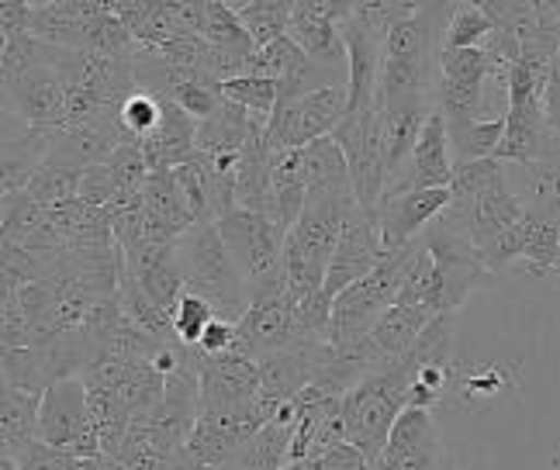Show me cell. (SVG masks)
Instances as JSON below:
<instances>
[{
  "label": "cell",
  "mask_w": 560,
  "mask_h": 470,
  "mask_svg": "<svg viewBox=\"0 0 560 470\" xmlns=\"http://www.w3.org/2000/svg\"><path fill=\"white\" fill-rule=\"evenodd\" d=\"M416 380V367L408 356L387 363L377 374L363 377L357 388L342 395V422H347V443L368 457L371 470H381L387 439L395 422L408 409V388Z\"/></svg>",
  "instance_id": "6da1fadb"
},
{
  "label": "cell",
  "mask_w": 560,
  "mask_h": 470,
  "mask_svg": "<svg viewBox=\"0 0 560 470\" xmlns=\"http://www.w3.org/2000/svg\"><path fill=\"white\" fill-rule=\"evenodd\" d=\"M360 204L339 198H308L298 225L288 232L284 249V284L294 305H305L326 287V273L332 263V252L339 246L342 225Z\"/></svg>",
  "instance_id": "7a4b0ae2"
},
{
  "label": "cell",
  "mask_w": 560,
  "mask_h": 470,
  "mask_svg": "<svg viewBox=\"0 0 560 470\" xmlns=\"http://www.w3.org/2000/svg\"><path fill=\"white\" fill-rule=\"evenodd\" d=\"M180 270L187 281V294H198L214 308L225 322L240 326V318L249 312V291L240 267L219 232V222H198L180 235Z\"/></svg>",
  "instance_id": "3957f363"
},
{
  "label": "cell",
  "mask_w": 560,
  "mask_h": 470,
  "mask_svg": "<svg viewBox=\"0 0 560 470\" xmlns=\"http://www.w3.org/2000/svg\"><path fill=\"white\" fill-rule=\"evenodd\" d=\"M219 232L240 267L249 302L256 294H267L284 287V249H288V228L277 219L256 215V211L235 208L225 219H219Z\"/></svg>",
  "instance_id": "277c9868"
},
{
  "label": "cell",
  "mask_w": 560,
  "mask_h": 470,
  "mask_svg": "<svg viewBox=\"0 0 560 470\" xmlns=\"http://www.w3.org/2000/svg\"><path fill=\"white\" fill-rule=\"evenodd\" d=\"M401 252H384L381 263L371 277H363L353 287L342 291L332 302V318H329V346L342 350L353 346L360 339H368L374 326L384 318V312L398 305L401 291Z\"/></svg>",
  "instance_id": "5b68a950"
},
{
  "label": "cell",
  "mask_w": 560,
  "mask_h": 470,
  "mask_svg": "<svg viewBox=\"0 0 560 470\" xmlns=\"http://www.w3.org/2000/svg\"><path fill=\"white\" fill-rule=\"evenodd\" d=\"M422 246L429 249L436 263V277H433V312L436 315H457V308L470 297V291L485 281V267L478 246L470 243V235L450 222L446 215H440L433 225H429L422 235Z\"/></svg>",
  "instance_id": "8992f818"
},
{
  "label": "cell",
  "mask_w": 560,
  "mask_h": 470,
  "mask_svg": "<svg viewBox=\"0 0 560 470\" xmlns=\"http://www.w3.org/2000/svg\"><path fill=\"white\" fill-rule=\"evenodd\" d=\"M38 439L46 446L70 454L77 460L101 457V430L91 412L88 384L83 377L56 380L42 391V412H38Z\"/></svg>",
  "instance_id": "52a82bcc"
},
{
  "label": "cell",
  "mask_w": 560,
  "mask_h": 470,
  "mask_svg": "<svg viewBox=\"0 0 560 470\" xmlns=\"http://www.w3.org/2000/svg\"><path fill=\"white\" fill-rule=\"evenodd\" d=\"M4 111L25 128H35V132H46L52 139L70 128L67 87H62V77L52 67V46H46L42 59L25 77L4 83Z\"/></svg>",
  "instance_id": "ba28073f"
},
{
  "label": "cell",
  "mask_w": 560,
  "mask_h": 470,
  "mask_svg": "<svg viewBox=\"0 0 560 470\" xmlns=\"http://www.w3.org/2000/svg\"><path fill=\"white\" fill-rule=\"evenodd\" d=\"M339 142L342 156L350 163V177L357 190V204L363 211H374L381 204V195L387 187V169H384V118L377 108L357 111L342 118V125L332 132Z\"/></svg>",
  "instance_id": "9c48e42d"
},
{
  "label": "cell",
  "mask_w": 560,
  "mask_h": 470,
  "mask_svg": "<svg viewBox=\"0 0 560 470\" xmlns=\"http://www.w3.org/2000/svg\"><path fill=\"white\" fill-rule=\"evenodd\" d=\"M336 70H326L312 62L305 52L298 49V42L288 35L273 42L267 49H256L249 59H246V73L243 77H264V80H273L277 83V111H284L288 104L308 97L315 91H326V87H342L347 80L332 77Z\"/></svg>",
  "instance_id": "30bf717a"
},
{
  "label": "cell",
  "mask_w": 560,
  "mask_h": 470,
  "mask_svg": "<svg viewBox=\"0 0 560 470\" xmlns=\"http://www.w3.org/2000/svg\"><path fill=\"white\" fill-rule=\"evenodd\" d=\"M350 111V83L326 87L308 97L288 104L284 111H273L267 125L270 149H308L312 142L332 136Z\"/></svg>",
  "instance_id": "8fae6325"
},
{
  "label": "cell",
  "mask_w": 560,
  "mask_h": 470,
  "mask_svg": "<svg viewBox=\"0 0 560 470\" xmlns=\"http://www.w3.org/2000/svg\"><path fill=\"white\" fill-rule=\"evenodd\" d=\"M273 419H277V409L264 398H256L253 404H243V409H232V412H201L198 425H194V433L187 439V454L201 467H222Z\"/></svg>",
  "instance_id": "7c38bea8"
},
{
  "label": "cell",
  "mask_w": 560,
  "mask_h": 470,
  "mask_svg": "<svg viewBox=\"0 0 560 470\" xmlns=\"http://www.w3.org/2000/svg\"><path fill=\"white\" fill-rule=\"evenodd\" d=\"M294 343H308V336H305V329H301L298 305L291 302L288 284H284L277 291L253 297L249 312L240 318V326H235V346L232 350L260 360L267 353L288 350Z\"/></svg>",
  "instance_id": "4fadbf2b"
},
{
  "label": "cell",
  "mask_w": 560,
  "mask_h": 470,
  "mask_svg": "<svg viewBox=\"0 0 560 470\" xmlns=\"http://www.w3.org/2000/svg\"><path fill=\"white\" fill-rule=\"evenodd\" d=\"M353 14V0H294L288 35L312 62L350 77L347 42L339 25Z\"/></svg>",
  "instance_id": "5bb4252c"
},
{
  "label": "cell",
  "mask_w": 560,
  "mask_h": 470,
  "mask_svg": "<svg viewBox=\"0 0 560 470\" xmlns=\"http://www.w3.org/2000/svg\"><path fill=\"white\" fill-rule=\"evenodd\" d=\"M494 73L485 49H440L436 108L446 121L478 118L485 80Z\"/></svg>",
  "instance_id": "9a60e30c"
},
{
  "label": "cell",
  "mask_w": 560,
  "mask_h": 470,
  "mask_svg": "<svg viewBox=\"0 0 560 470\" xmlns=\"http://www.w3.org/2000/svg\"><path fill=\"white\" fill-rule=\"evenodd\" d=\"M198 374H201V412H232L253 404L260 398V363L246 353H201L198 350Z\"/></svg>",
  "instance_id": "2e32d148"
},
{
  "label": "cell",
  "mask_w": 560,
  "mask_h": 470,
  "mask_svg": "<svg viewBox=\"0 0 560 470\" xmlns=\"http://www.w3.org/2000/svg\"><path fill=\"white\" fill-rule=\"evenodd\" d=\"M485 273L505 270L512 260H526L533 273H560V228L553 222L526 215L520 225L502 232L499 239L478 249Z\"/></svg>",
  "instance_id": "e0dca14e"
},
{
  "label": "cell",
  "mask_w": 560,
  "mask_h": 470,
  "mask_svg": "<svg viewBox=\"0 0 560 470\" xmlns=\"http://www.w3.org/2000/svg\"><path fill=\"white\" fill-rule=\"evenodd\" d=\"M454 149H450V132H446V118L440 115V108L429 115L422 136L408 156L401 174L384 187L381 201L408 195V190H450L454 184ZM377 211V208H374Z\"/></svg>",
  "instance_id": "ac0fdd59"
},
{
  "label": "cell",
  "mask_w": 560,
  "mask_h": 470,
  "mask_svg": "<svg viewBox=\"0 0 560 470\" xmlns=\"http://www.w3.org/2000/svg\"><path fill=\"white\" fill-rule=\"evenodd\" d=\"M381 256H384V243H381V228H377L374 211L357 208L350 222L342 225L339 246L332 252L326 287H322L326 302H336L347 287H353L357 281H363V277H371L381 263Z\"/></svg>",
  "instance_id": "d6986e66"
},
{
  "label": "cell",
  "mask_w": 560,
  "mask_h": 470,
  "mask_svg": "<svg viewBox=\"0 0 560 470\" xmlns=\"http://www.w3.org/2000/svg\"><path fill=\"white\" fill-rule=\"evenodd\" d=\"M450 222H457L467 235L470 243L485 249L488 243L499 239L502 232H509L512 225H520L526 219V201L515 195L509 187V180H494L488 190L474 198H454L450 208L443 211Z\"/></svg>",
  "instance_id": "ffe728a7"
},
{
  "label": "cell",
  "mask_w": 560,
  "mask_h": 470,
  "mask_svg": "<svg viewBox=\"0 0 560 470\" xmlns=\"http://www.w3.org/2000/svg\"><path fill=\"white\" fill-rule=\"evenodd\" d=\"M381 470H457L454 457L443 446L433 412L405 409L395 422L392 439L381 460Z\"/></svg>",
  "instance_id": "44dd1931"
},
{
  "label": "cell",
  "mask_w": 560,
  "mask_h": 470,
  "mask_svg": "<svg viewBox=\"0 0 560 470\" xmlns=\"http://www.w3.org/2000/svg\"><path fill=\"white\" fill-rule=\"evenodd\" d=\"M450 201H454L450 190H408V195L381 201L374 219L381 228L384 252H395V249H405L408 243H416L450 208Z\"/></svg>",
  "instance_id": "7402d4cb"
},
{
  "label": "cell",
  "mask_w": 560,
  "mask_h": 470,
  "mask_svg": "<svg viewBox=\"0 0 560 470\" xmlns=\"http://www.w3.org/2000/svg\"><path fill=\"white\" fill-rule=\"evenodd\" d=\"M342 42H347V59H350V115L371 111L377 104V83L384 67V38L368 32L353 21V14L339 25Z\"/></svg>",
  "instance_id": "603a6c76"
},
{
  "label": "cell",
  "mask_w": 560,
  "mask_h": 470,
  "mask_svg": "<svg viewBox=\"0 0 560 470\" xmlns=\"http://www.w3.org/2000/svg\"><path fill=\"white\" fill-rule=\"evenodd\" d=\"M305 184H308V198L357 201L350 163L342 156V149L332 136L318 139L305 149Z\"/></svg>",
  "instance_id": "cb8c5ba5"
},
{
  "label": "cell",
  "mask_w": 560,
  "mask_h": 470,
  "mask_svg": "<svg viewBox=\"0 0 560 470\" xmlns=\"http://www.w3.org/2000/svg\"><path fill=\"white\" fill-rule=\"evenodd\" d=\"M433 318H436V312L425 308V305H392V308H387L384 318L374 326V332L368 336L384 367H387V363L401 360L408 350H412L416 339L429 329Z\"/></svg>",
  "instance_id": "d4e9b609"
},
{
  "label": "cell",
  "mask_w": 560,
  "mask_h": 470,
  "mask_svg": "<svg viewBox=\"0 0 560 470\" xmlns=\"http://www.w3.org/2000/svg\"><path fill=\"white\" fill-rule=\"evenodd\" d=\"M273 153V208L277 222L288 232L298 225L301 211L308 201V184H305V149H270Z\"/></svg>",
  "instance_id": "484cf974"
},
{
  "label": "cell",
  "mask_w": 560,
  "mask_h": 470,
  "mask_svg": "<svg viewBox=\"0 0 560 470\" xmlns=\"http://www.w3.org/2000/svg\"><path fill=\"white\" fill-rule=\"evenodd\" d=\"M201 38L208 42L211 49H219L240 77L246 73V59L256 52L249 32L243 28L240 14L232 11V4L225 0H205V25H201Z\"/></svg>",
  "instance_id": "4316f807"
},
{
  "label": "cell",
  "mask_w": 560,
  "mask_h": 470,
  "mask_svg": "<svg viewBox=\"0 0 560 470\" xmlns=\"http://www.w3.org/2000/svg\"><path fill=\"white\" fill-rule=\"evenodd\" d=\"M52 136L35 132V128L21 125V132L11 139L4 136V195H18L25 190L28 180L38 174V166L49 156Z\"/></svg>",
  "instance_id": "83f0119b"
},
{
  "label": "cell",
  "mask_w": 560,
  "mask_h": 470,
  "mask_svg": "<svg viewBox=\"0 0 560 470\" xmlns=\"http://www.w3.org/2000/svg\"><path fill=\"white\" fill-rule=\"evenodd\" d=\"M38 412L42 395L4 384V404H0V443H4V454H14L25 443L38 439Z\"/></svg>",
  "instance_id": "f1b7e54d"
},
{
  "label": "cell",
  "mask_w": 560,
  "mask_h": 470,
  "mask_svg": "<svg viewBox=\"0 0 560 470\" xmlns=\"http://www.w3.org/2000/svg\"><path fill=\"white\" fill-rule=\"evenodd\" d=\"M291 4L294 0H243V4H232V11L240 14L243 28L253 38V46L267 49V46H273V42L288 38Z\"/></svg>",
  "instance_id": "f546056e"
},
{
  "label": "cell",
  "mask_w": 560,
  "mask_h": 470,
  "mask_svg": "<svg viewBox=\"0 0 560 470\" xmlns=\"http://www.w3.org/2000/svg\"><path fill=\"white\" fill-rule=\"evenodd\" d=\"M80 184H83V174L67 163H56L46 156V163L38 166V174L28 180V195L46 208V211H62L80 201Z\"/></svg>",
  "instance_id": "4dcf8cb0"
},
{
  "label": "cell",
  "mask_w": 560,
  "mask_h": 470,
  "mask_svg": "<svg viewBox=\"0 0 560 470\" xmlns=\"http://www.w3.org/2000/svg\"><path fill=\"white\" fill-rule=\"evenodd\" d=\"M446 132H450V149H454L457 163L488 160V156L499 153V145L505 139V118H494V121H481V118L446 121Z\"/></svg>",
  "instance_id": "1f68e13d"
},
{
  "label": "cell",
  "mask_w": 560,
  "mask_h": 470,
  "mask_svg": "<svg viewBox=\"0 0 560 470\" xmlns=\"http://www.w3.org/2000/svg\"><path fill=\"white\" fill-rule=\"evenodd\" d=\"M491 32H494V25L485 14L481 0H470V4H450L440 49H481L491 38Z\"/></svg>",
  "instance_id": "d6a6232c"
},
{
  "label": "cell",
  "mask_w": 560,
  "mask_h": 470,
  "mask_svg": "<svg viewBox=\"0 0 560 470\" xmlns=\"http://www.w3.org/2000/svg\"><path fill=\"white\" fill-rule=\"evenodd\" d=\"M0 225H4V243L25 246L49 225V211L28 190H18V195H4L0 201Z\"/></svg>",
  "instance_id": "836d02e7"
},
{
  "label": "cell",
  "mask_w": 560,
  "mask_h": 470,
  "mask_svg": "<svg viewBox=\"0 0 560 470\" xmlns=\"http://www.w3.org/2000/svg\"><path fill=\"white\" fill-rule=\"evenodd\" d=\"M222 97L240 104L243 111L256 115L270 121L273 111H277V83L273 80H264V77H235V80H225L222 83Z\"/></svg>",
  "instance_id": "e575fe53"
},
{
  "label": "cell",
  "mask_w": 560,
  "mask_h": 470,
  "mask_svg": "<svg viewBox=\"0 0 560 470\" xmlns=\"http://www.w3.org/2000/svg\"><path fill=\"white\" fill-rule=\"evenodd\" d=\"M422 4H412V0H357L353 4V21H360L363 28L387 38L395 25L408 21L412 14H419Z\"/></svg>",
  "instance_id": "d590c367"
},
{
  "label": "cell",
  "mask_w": 560,
  "mask_h": 470,
  "mask_svg": "<svg viewBox=\"0 0 560 470\" xmlns=\"http://www.w3.org/2000/svg\"><path fill=\"white\" fill-rule=\"evenodd\" d=\"M160 121H163V97L136 91L132 97L125 101L121 125H125V132L132 142H145L160 128Z\"/></svg>",
  "instance_id": "8d00e7d4"
},
{
  "label": "cell",
  "mask_w": 560,
  "mask_h": 470,
  "mask_svg": "<svg viewBox=\"0 0 560 470\" xmlns=\"http://www.w3.org/2000/svg\"><path fill=\"white\" fill-rule=\"evenodd\" d=\"M214 318H219V315H214V308L205 302V297L184 294L177 312H174V332H177V339L184 346H201V339H205V332H208V326L214 322Z\"/></svg>",
  "instance_id": "74e56055"
},
{
  "label": "cell",
  "mask_w": 560,
  "mask_h": 470,
  "mask_svg": "<svg viewBox=\"0 0 560 470\" xmlns=\"http://www.w3.org/2000/svg\"><path fill=\"white\" fill-rule=\"evenodd\" d=\"M505 177V163L502 160H474V163H457L454 166V184H450V195L454 198H474L488 190L494 180Z\"/></svg>",
  "instance_id": "f35d334b"
},
{
  "label": "cell",
  "mask_w": 560,
  "mask_h": 470,
  "mask_svg": "<svg viewBox=\"0 0 560 470\" xmlns=\"http://www.w3.org/2000/svg\"><path fill=\"white\" fill-rule=\"evenodd\" d=\"M512 384H515V377L509 367H478V371L464 374L460 395L467 401H494V398H502Z\"/></svg>",
  "instance_id": "ab89813d"
},
{
  "label": "cell",
  "mask_w": 560,
  "mask_h": 470,
  "mask_svg": "<svg viewBox=\"0 0 560 470\" xmlns=\"http://www.w3.org/2000/svg\"><path fill=\"white\" fill-rule=\"evenodd\" d=\"M32 28V0H4L0 4V32H4V42L28 35Z\"/></svg>",
  "instance_id": "60d3db41"
},
{
  "label": "cell",
  "mask_w": 560,
  "mask_h": 470,
  "mask_svg": "<svg viewBox=\"0 0 560 470\" xmlns=\"http://www.w3.org/2000/svg\"><path fill=\"white\" fill-rule=\"evenodd\" d=\"M322 470H371L368 457H363L353 443H336L326 454H318Z\"/></svg>",
  "instance_id": "b9f144b4"
},
{
  "label": "cell",
  "mask_w": 560,
  "mask_h": 470,
  "mask_svg": "<svg viewBox=\"0 0 560 470\" xmlns=\"http://www.w3.org/2000/svg\"><path fill=\"white\" fill-rule=\"evenodd\" d=\"M235 346V322H225V318H214V322L208 326L205 339H201V353L214 356V353H229Z\"/></svg>",
  "instance_id": "7bdbcfd3"
},
{
  "label": "cell",
  "mask_w": 560,
  "mask_h": 470,
  "mask_svg": "<svg viewBox=\"0 0 560 470\" xmlns=\"http://www.w3.org/2000/svg\"><path fill=\"white\" fill-rule=\"evenodd\" d=\"M80 470H132V467H125L121 460L101 454V457H94V460H80Z\"/></svg>",
  "instance_id": "ee69618b"
},
{
  "label": "cell",
  "mask_w": 560,
  "mask_h": 470,
  "mask_svg": "<svg viewBox=\"0 0 560 470\" xmlns=\"http://www.w3.org/2000/svg\"><path fill=\"white\" fill-rule=\"evenodd\" d=\"M0 470H18V463L11 457H0Z\"/></svg>",
  "instance_id": "f6af8a7d"
},
{
  "label": "cell",
  "mask_w": 560,
  "mask_h": 470,
  "mask_svg": "<svg viewBox=\"0 0 560 470\" xmlns=\"http://www.w3.org/2000/svg\"><path fill=\"white\" fill-rule=\"evenodd\" d=\"M198 470H211V467H198Z\"/></svg>",
  "instance_id": "bcb514c9"
},
{
  "label": "cell",
  "mask_w": 560,
  "mask_h": 470,
  "mask_svg": "<svg viewBox=\"0 0 560 470\" xmlns=\"http://www.w3.org/2000/svg\"><path fill=\"white\" fill-rule=\"evenodd\" d=\"M557 467H560V460H557Z\"/></svg>",
  "instance_id": "7dc6e473"
}]
</instances>
